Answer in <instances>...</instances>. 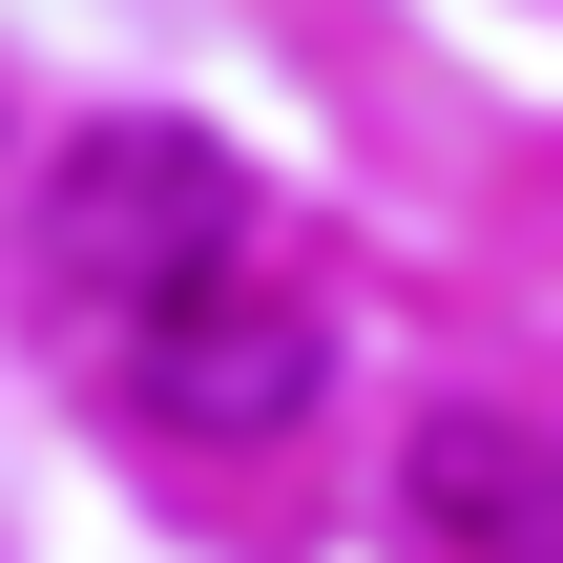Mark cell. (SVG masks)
<instances>
[{"label": "cell", "instance_id": "7a4b0ae2", "mask_svg": "<svg viewBox=\"0 0 563 563\" xmlns=\"http://www.w3.org/2000/svg\"><path fill=\"white\" fill-rule=\"evenodd\" d=\"M104 376H125L167 439H292V418H313V376H334V334H313V292L209 272V292L125 313V334H104Z\"/></svg>", "mask_w": 563, "mask_h": 563}, {"label": "cell", "instance_id": "6da1fadb", "mask_svg": "<svg viewBox=\"0 0 563 563\" xmlns=\"http://www.w3.org/2000/svg\"><path fill=\"white\" fill-rule=\"evenodd\" d=\"M42 251H63V292L125 334V313H167V292L251 272V167H230L209 125H84V146H63V188H42Z\"/></svg>", "mask_w": 563, "mask_h": 563}, {"label": "cell", "instance_id": "3957f363", "mask_svg": "<svg viewBox=\"0 0 563 563\" xmlns=\"http://www.w3.org/2000/svg\"><path fill=\"white\" fill-rule=\"evenodd\" d=\"M418 522L460 563H563V439L501 418V397H439L418 418Z\"/></svg>", "mask_w": 563, "mask_h": 563}]
</instances>
